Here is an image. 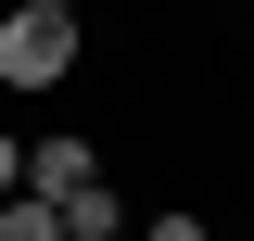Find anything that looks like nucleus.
<instances>
[{
    "label": "nucleus",
    "instance_id": "0eeeda50",
    "mask_svg": "<svg viewBox=\"0 0 254 241\" xmlns=\"http://www.w3.org/2000/svg\"><path fill=\"white\" fill-rule=\"evenodd\" d=\"M38 13H76V0H38Z\"/></svg>",
    "mask_w": 254,
    "mask_h": 241
},
{
    "label": "nucleus",
    "instance_id": "f257e3e1",
    "mask_svg": "<svg viewBox=\"0 0 254 241\" xmlns=\"http://www.w3.org/2000/svg\"><path fill=\"white\" fill-rule=\"evenodd\" d=\"M0 76H13V89H64V76H76V13L13 0V13H0Z\"/></svg>",
    "mask_w": 254,
    "mask_h": 241
},
{
    "label": "nucleus",
    "instance_id": "39448f33",
    "mask_svg": "<svg viewBox=\"0 0 254 241\" xmlns=\"http://www.w3.org/2000/svg\"><path fill=\"white\" fill-rule=\"evenodd\" d=\"M140 241H216V229H203V216H153Z\"/></svg>",
    "mask_w": 254,
    "mask_h": 241
},
{
    "label": "nucleus",
    "instance_id": "f03ea898",
    "mask_svg": "<svg viewBox=\"0 0 254 241\" xmlns=\"http://www.w3.org/2000/svg\"><path fill=\"white\" fill-rule=\"evenodd\" d=\"M89 178H102V152L76 140V127H64V140H38V152H26V190H38V203H76V190H89Z\"/></svg>",
    "mask_w": 254,
    "mask_h": 241
},
{
    "label": "nucleus",
    "instance_id": "7ed1b4c3",
    "mask_svg": "<svg viewBox=\"0 0 254 241\" xmlns=\"http://www.w3.org/2000/svg\"><path fill=\"white\" fill-rule=\"evenodd\" d=\"M0 241H64V203H38V190H13V203H0Z\"/></svg>",
    "mask_w": 254,
    "mask_h": 241
},
{
    "label": "nucleus",
    "instance_id": "423d86ee",
    "mask_svg": "<svg viewBox=\"0 0 254 241\" xmlns=\"http://www.w3.org/2000/svg\"><path fill=\"white\" fill-rule=\"evenodd\" d=\"M13 190H26V140H0V203H13Z\"/></svg>",
    "mask_w": 254,
    "mask_h": 241
},
{
    "label": "nucleus",
    "instance_id": "20e7f679",
    "mask_svg": "<svg viewBox=\"0 0 254 241\" xmlns=\"http://www.w3.org/2000/svg\"><path fill=\"white\" fill-rule=\"evenodd\" d=\"M64 241H115V190H102V178L76 190V203H64Z\"/></svg>",
    "mask_w": 254,
    "mask_h": 241
}]
</instances>
